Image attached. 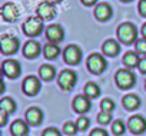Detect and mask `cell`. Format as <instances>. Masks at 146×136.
<instances>
[{
	"instance_id": "obj_20",
	"label": "cell",
	"mask_w": 146,
	"mask_h": 136,
	"mask_svg": "<svg viewBox=\"0 0 146 136\" xmlns=\"http://www.w3.org/2000/svg\"><path fill=\"white\" fill-rule=\"evenodd\" d=\"M39 75H40V78L43 80L49 82V80H52L54 78L56 70H54V67L50 66V64H43V66H40V69H39Z\"/></svg>"
},
{
	"instance_id": "obj_17",
	"label": "cell",
	"mask_w": 146,
	"mask_h": 136,
	"mask_svg": "<svg viewBox=\"0 0 146 136\" xmlns=\"http://www.w3.org/2000/svg\"><path fill=\"white\" fill-rule=\"evenodd\" d=\"M23 53H25V56L29 57V59L37 57L39 53H40V44H39L37 42H35V40H29V42H26L25 46H23Z\"/></svg>"
},
{
	"instance_id": "obj_4",
	"label": "cell",
	"mask_w": 146,
	"mask_h": 136,
	"mask_svg": "<svg viewBox=\"0 0 146 136\" xmlns=\"http://www.w3.org/2000/svg\"><path fill=\"white\" fill-rule=\"evenodd\" d=\"M23 32L27 36H39L43 32V20L40 17H29L23 23Z\"/></svg>"
},
{
	"instance_id": "obj_9",
	"label": "cell",
	"mask_w": 146,
	"mask_h": 136,
	"mask_svg": "<svg viewBox=\"0 0 146 136\" xmlns=\"http://www.w3.org/2000/svg\"><path fill=\"white\" fill-rule=\"evenodd\" d=\"M37 16L42 20H50L56 16V9L52 2H42L37 6Z\"/></svg>"
},
{
	"instance_id": "obj_2",
	"label": "cell",
	"mask_w": 146,
	"mask_h": 136,
	"mask_svg": "<svg viewBox=\"0 0 146 136\" xmlns=\"http://www.w3.org/2000/svg\"><path fill=\"white\" fill-rule=\"evenodd\" d=\"M115 80L120 89H130L135 85L136 78L130 69H119L115 75Z\"/></svg>"
},
{
	"instance_id": "obj_23",
	"label": "cell",
	"mask_w": 146,
	"mask_h": 136,
	"mask_svg": "<svg viewBox=\"0 0 146 136\" xmlns=\"http://www.w3.org/2000/svg\"><path fill=\"white\" fill-rule=\"evenodd\" d=\"M140 105V100L136 95H126L123 98V106L129 110H135L136 107H139Z\"/></svg>"
},
{
	"instance_id": "obj_26",
	"label": "cell",
	"mask_w": 146,
	"mask_h": 136,
	"mask_svg": "<svg viewBox=\"0 0 146 136\" xmlns=\"http://www.w3.org/2000/svg\"><path fill=\"white\" fill-rule=\"evenodd\" d=\"M78 130H79L78 123H73V122H67V123H64V126H63V132H64L66 135H69V136L75 135Z\"/></svg>"
},
{
	"instance_id": "obj_31",
	"label": "cell",
	"mask_w": 146,
	"mask_h": 136,
	"mask_svg": "<svg viewBox=\"0 0 146 136\" xmlns=\"http://www.w3.org/2000/svg\"><path fill=\"white\" fill-rule=\"evenodd\" d=\"M78 127L80 129V130H85V129H88V126H89V123H90V120L88 119V117H85V116H80L79 119H78Z\"/></svg>"
},
{
	"instance_id": "obj_19",
	"label": "cell",
	"mask_w": 146,
	"mask_h": 136,
	"mask_svg": "<svg viewBox=\"0 0 146 136\" xmlns=\"http://www.w3.org/2000/svg\"><path fill=\"white\" fill-rule=\"evenodd\" d=\"M102 49H103V53L105 54H108V56H116L119 53V50H120V44L115 39H108L103 43Z\"/></svg>"
},
{
	"instance_id": "obj_27",
	"label": "cell",
	"mask_w": 146,
	"mask_h": 136,
	"mask_svg": "<svg viewBox=\"0 0 146 136\" xmlns=\"http://www.w3.org/2000/svg\"><path fill=\"white\" fill-rule=\"evenodd\" d=\"M125 129H126V126H125V123L122 120H115L113 125H112V132L115 135H123Z\"/></svg>"
},
{
	"instance_id": "obj_32",
	"label": "cell",
	"mask_w": 146,
	"mask_h": 136,
	"mask_svg": "<svg viewBox=\"0 0 146 136\" xmlns=\"http://www.w3.org/2000/svg\"><path fill=\"white\" fill-rule=\"evenodd\" d=\"M43 136H62L60 132L54 127H47L44 132H43Z\"/></svg>"
},
{
	"instance_id": "obj_25",
	"label": "cell",
	"mask_w": 146,
	"mask_h": 136,
	"mask_svg": "<svg viewBox=\"0 0 146 136\" xmlns=\"http://www.w3.org/2000/svg\"><path fill=\"white\" fill-rule=\"evenodd\" d=\"M0 109L7 112V113H13L16 110V103L12 98H3L0 100Z\"/></svg>"
},
{
	"instance_id": "obj_13",
	"label": "cell",
	"mask_w": 146,
	"mask_h": 136,
	"mask_svg": "<svg viewBox=\"0 0 146 136\" xmlns=\"http://www.w3.org/2000/svg\"><path fill=\"white\" fill-rule=\"evenodd\" d=\"M40 89V82L36 76H27L23 80V92L29 96H33L39 92Z\"/></svg>"
},
{
	"instance_id": "obj_8",
	"label": "cell",
	"mask_w": 146,
	"mask_h": 136,
	"mask_svg": "<svg viewBox=\"0 0 146 136\" xmlns=\"http://www.w3.org/2000/svg\"><path fill=\"white\" fill-rule=\"evenodd\" d=\"M63 59L67 64H78L82 59V50L75 46V44H70L64 49L63 52Z\"/></svg>"
},
{
	"instance_id": "obj_7",
	"label": "cell",
	"mask_w": 146,
	"mask_h": 136,
	"mask_svg": "<svg viewBox=\"0 0 146 136\" xmlns=\"http://www.w3.org/2000/svg\"><path fill=\"white\" fill-rule=\"evenodd\" d=\"M2 70H3V75L10 78V79H15L20 75V63L17 60H13V59H7L2 63Z\"/></svg>"
},
{
	"instance_id": "obj_35",
	"label": "cell",
	"mask_w": 146,
	"mask_h": 136,
	"mask_svg": "<svg viewBox=\"0 0 146 136\" xmlns=\"http://www.w3.org/2000/svg\"><path fill=\"white\" fill-rule=\"evenodd\" d=\"M7 112H5V110H2L0 112V126H5L6 125V122H7Z\"/></svg>"
},
{
	"instance_id": "obj_1",
	"label": "cell",
	"mask_w": 146,
	"mask_h": 136,
	"mask_svg": "<svg viewBox=\"0 0 146 136\" xmlns=\"http://www.w3.org/2000/svg\"><path fill=\"white\" fill-rule=\"evenodd\" d=\"M117 37L122 43L125 44H132V43H136L137 40V29L133 23H122L119 27H117Z\"/></svg>"
},
{
	"instance_id": "obj_28",
	"label": "cell",
	"mask_w": 146,
	"mask_h": 136,
	"mask_svg": "<svg viewBox=\"0 0 146 136\" xmlns=\"http://www.w3.org/2000/svg\"><path fill=\"white\" fill-rule=\"evenodd\" d=\"M100 107H102V112H109L110 113L115 109V103L110 99H103L102 103H100Z\"/></svg>"
},
{
	"instance_id": "obj_5",
	"label": "cell",
	"mask_w": 146,
	"mask_h": 136,
	"mask_svg": "<svg viewBox=\"0 0 146 136\" xmlns=\"http://www.w3.org/2000/svg\"><path fill=\"white\" fill-rule=\"evenodd\" d=\"M88 69L92 73H95V75L102 73L106 69V60H105V57L102 54H99V53L90 54L89 59H88Z\"/></svg>"
},
{
	"instance_id": "obj_37",
	"label": "cell",
	"mask_w": 146,
	"mask_h": 136,
	"mask_svg": "<svg viewBox=\"0 0 146 136\" xmlns=\"http://www.w3.org/2000/svg\"><path fill=\"white\" fill-rule=\"evenodd\" d=\"M96 2H98V0H82V3L86 5V6H92V5H95Z\"/></svg>"
},
{
	"instance_id": "obj_21",
	"label": "cell",
	"mask_w": 146,
	"mask_h": 136,
	"mask_svg": "<svg viewBox=\"0 0 146 136\" xmlns=\"http://www.w3.org/2000/svg\"><path fill=\"white\" fill-rule=\"evenodd\" d=\"M59 53H60V49H59V46L56 43H50L49 42L43 47V54H44L46 59H54L56 56H59Z\"/></svg>"
},
{
	"instance_id": "obj_18",
	"label": "cell",
	"mask_w": 146,
	"mask_h": 136,
	"mask_svg": "<svg viewBox=\"0 0 146 136\" xmlns=\"http://www.w3.org/2000/svg\"><path fill=\"white\" fill-rule=\"evenodd\" d=\"M10 130H12L13 136H26L27 132H29V125H27L26 122L17 119V120H15V122L12 123Z\"/></svg>"
},
{
	"instance_id": "obj_22",
	"label": "cell",
	"mask_w": 146,
	"mask_h": 136,
	"mask_svg": "<svg viewBox=\"0 0 146 136\" xmlns=\"http://www.w3.org/2000/svg\"><path fill=\"white\" fill-rule=\"evenodd\" d=\"M139 62H140V56L137 54V52H127L123 56V63L127 67H135L139 64Z\"/></svg>"
},
{
	"instance_id": "obj_11",
	"label": "cell",
	"mask_w": 146,
	"mask_h": 136,
	"mask_svg": "<svg viewBox=\"0 0 146 136\" xmlns=\"http://www.w3.org/2000/svg\"><path fill=\"white\" fill-rule=\"evenodd\" d=\"M0 13H2V17H3L6 22H15V20H17V17H19V15H20L17 6L13 5V3H6V5H3Z\"/></svg>"
},
{
	"instance_id": "obj_12",
	"label": "cell",
	"mask_w": 146,
	"mask_h": 136,
	"mask_svg": "<svg viewBox=\"0 0 146 136\" xmlns=\"http://www.w3.org/2000/svg\"><path fill=\"white\" fill-rule=\"evenodd\" d=\"M127 127L130 129L132 133L135 135H140L146 130V120L142 117V116H132L127 122Z\"/></svg>"
},
{
	"instance_id": "obj_38",
	"label": "cell",
	"mask_w": 146,
	"mask_h": 136,
	"mask_svg": "<svg viewBox=\"0 0 146 136\" xmlns=\"http://www.w3.org/2000/svg\"><path fill=\"white\" fill-rule=\"evenodd\" d=\"M142 34H143V37L146 39V23L142 26Z\"/></svg>"
},
{
	"instance_id": "obj_14",
	"label": "cell",
	"mask_w": 146,
	"mask_h": 136,
	"mask_svg": "<svg viewBox=\"0 0 146 136\" xmlns=\"http://www.w3.org/2000/svg\"><path fill=\"white\" fill-rule=\"evenodd\" d=\"M112 15H113V10H112L110 5H108V3H100V5H98L96 9H95V16H96V19L100 20V22L109 20V19L112 17Z\"/></svg>"
},
{
	"instance_id": "obj_6",
	"label": "cell",
	"mask_w": 146,
	"mask_h": 136,
	"mask_svg": "<svg viewBox=\"0 0 146 136\" xmlns=\"http://www.w3.org/2000/svg\"><path fill=\"white\" fill-rule=\"evenodd\" d=\"M0 49L5 54H13L19 49V40L15 36L10 34H3L0 37Z\"/></svg>"
},
{
	"instance_id": "obj_16",
	"label": "cell",
	"mask_w": 146,
	"mask_h": 136,
	"mask_svg": "<svg viewBox=\"0 0 146 136\" xmlns=\"http://www.w3.org/2000/svg\"><path fill=\"white\" fill-rule=\"evenodd\" d=\"M26 120L29 125H33V126H37L42 123L43 120V112L39 109V107H30L27 112H26Z\"/></svg>"
},
{
	"instance_id": "obj_24",
	"label": "cell",
	"mask_w": 146,
	"mask_h": 136,
	"mask_svg": "<svg viewBox=\"0 0 146 136\" xmlns=\"http://www.w3.org/2000/svg\"><path fill=\"white\" fill-rule=\"evenodd\" d=\"M100 95V88L93 83V82H89L86 86H85V96H88L89 99H95Z\"/></svg>"
},
{
	"instance_id": "obj_36",
	"label": "cell",
	"mask_w": 146,
	"mask_h": 136,
	"mask_svg": "<svg viewBox=\"0 0 146 136\" xmlns=\"http://www.w3.org/2000/svg\"><path fill=\"white\" fill-rule=\"evenodd\" d=\"M137 67L140 69L142 73H146V57H140V62H139Z\"/></svg>"
},
{
	"instance_id": "obj_15",
	"label": "cell",
	"mask_w": 146,
	"mask_h": 136,
	"mask_svg": "<svg viewBox=\"0 0 146 136\" xmlns=\"http://www.w3.org/2000/svg\"><path fill=\"white\" fill-rule=\"evenodd\" d=\"M90 106H92V103L88 96H76L75 100H73V109L78 113H86L90 109Z\"/></svg>"
},
{
	"instance_id": "obj_39",
	"label": "cell",
	"mask_w": 146,
	"mask_h": 136,
	"mask_svg": "<svg viewBox=\"0 0 146 136\" xmlns=\"http://www.w3.org/2000/svg\"><path fill=\"white\" fill-rule=\"evenodd\" d=\"M52 3H59V2H62V0H50Z\"/></svg>"
},
{
	"instance_id": "obj_34",
	"label": "cell",
	"mask_w": 146,
	"mask_h": 136,
	"mask_svg": "<svg viewBox=\"0 0 146 136\" xmlns=\"http://www.w3.org/2000/svg\"><path fill=\"white\" fill-rule=\"evenodd\" d=\"M139 12L142 16L146 17V0H140L139 2Z\"/></svg>"
},
{
	"instance_id": "obj_10",
	"label": "cell",
	"mask_w": 146,
	"mask_h": 136,
	"mask_svg": "<svg viewBox=\"0 0 146 136\" xmlns=\"http://www.w3.org/2000/svg\"><path fill=\"white\" fill-rule=\"evenodd\" d=\"M44 34H46V37H47V40L50 43H59L64 37V32H63L62 26H59V25H50V26H47Z\"/></svg>"
},
{
	"instance_id": "obj_29",
	"label": "cell",
	"mask_w": 146,
	"mask_h": 136,
	"mask_svg": "<svg viewBox=\"0 0 146 136\" xmlns=\"http://www.w3.org/2000/svg\"><path fill=\"white\" fill-rule=\"evenodd\" d=\"M110 120H112V115L109 112H102L98 115V122L100 125H108V123H110Z\"/></svg>"
},
{
	"instance_id": "obj_40",
	"label": "cell",
	"mask_w": 146,
	"mask_h": 136,
	"mask_svg": "<svg viewBox=\"0 0 146 136\" xmlns=\"http://www.w3.org/2000/svg\"><path fill=\"white\" fill-rule=\"evenodd\" d=\"M122 2H130V0H122Z\"/></svg>"
},
{
	"instance_id": "obj_3",
	"label": "cell",
	"mask_w": 146,
	"mask_h": 136,
	"mask_svg": "<svg viewBox=\"0 0 146 136\" xmlns=\"http://www.w3.org/2000/svg\"><path fill=\"white\" fill-rule=\"evenodd\" d=\"M76 80H78V75L70 70V69H66V70H62L57 76V82H59V86L63 89V90H70L73 86L76 85Z\"/></svg>"
},
{
	"instance_id": "obj_33",
	"label": "cell",
	"mask_w": 146,
	"mask_h": 136,
	"mask_svg": "<svg viewBox=\"0 0 146 136\" xmlns=\"http://www.w3.org/2000/svg\"><path fill=\"white\" fill-rule=\"evenodd\" d=\"M89 136H108V132H106L105 129L98 127V129H93V130H92V133H90Z\"/></svg>"
},
{
	"instance_id": "obj_30",
	"label": "cell",
	"mask_w": 146,
	"mask_h": 136,
	"mask_svg": "<svg viewBox=\"0 0 146 136\" xmlns=\"http://www.w3.org/2000/svg\"><path fill=\"white\" fill-rule=\"evenodd\" d=\"M135 47H136V52H137V53L146 54V39H139V40H136Z\"/></svg>"
},
{
	"instance_id": "obj_41",
	"label": "cell",
	"mask_w": 146,
	"mask_h": 136,
	"mask_svg": "<svg viewBox=\"0 0 146 136\" xmlns=\"http://www.w3.org/2000/svg\"><path fill=\"white\" fill-rule=\"evenodd\" d=\"M145 88H146V82H145Z\"/></svg>"
}]
</instances>
